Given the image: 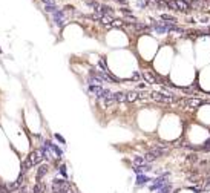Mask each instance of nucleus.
<instances>
[{"label":"nucleus","mask_w":210,"mask_h":193,"mask_svg":"<svg viewBox=\"0 0 210 193\" xmlns=\"http://www.w3.org/2000/svg\"><path fill=\"white\" fill-rule=\"evenodd\" d=\"M52 20L55 22V25L57 26H60V28H63V25H64V11H61V9H58V11H55L54 14H52Z\"/></svg>","instance_id":"nucleus-1"},{"label":"nucleus","mask_w":210,"mask_h":193,"mask_svg":"<svg viewBox=\"0 0 210 193\" xmlns=\"http://www.w3.org/2000/svg\"><path fill=\"white\" fill-rule=\"evenodd\" d=\"M48 173H49V166H48V164H42L40 169H37V175H35L37 182H42V179H43Z\"/></svg>","instance_id":"nucleus-2"},{"label":"nucleus","mask_w":210,"mask_h":193,"mask_svg":"<svg viewBox=\"0 0 210 193\" xmlns=\"http://www.w3.org/2000/svg\"><path fill=\"white\" fill-rule=\"evenodd\" d=\"M149 181L152 182V179H150L146 173H143V175H137V181H135V184H137L138 187H143V185H146Z\"/></svg>","instance_id":"nucleus-3"},{"label":"nucleus","mask_w":210,"mask_h":193,"mask_svg":"<svg viewBox=\"0 0 210 193\" xmlns=\"http://www.w3.org/2000/svg\"><path fill=\"white\" fill-rule=\"evenodd\" d=\"M132 164H134V166H137V167H141V166H146V164H149V162L146 161V158H144V156H140V155H137V156H134V159H132Z\"/></svg>","instance_id":"nucleus-4"},{"label":"nucleus","mask_w":210,"mask_h":193,"mask_svg":"<svg viewBox=\"0 0 210 193\" xmlns=\"http://www.w3.org/2000/svg\"><path fill=\"white\" fill-rule=\"evenodd\" d=\"M143 77H144V80H146L147 83H150V84L157 83V77H155V74H153V72H150V71H144Z\"/></svg>","instance_id":"nucleus-5"},{"label":"nucleus","mask_w":210,"mask_h":193,"mask_svg":"<svg viewBox=\"0 0 210 193\" xmlns=\"http://www.w3.org/2000/svg\"><path fill=\"white\" fill-rule=\"evenodd\" d=\"M202 101L199 100V98H190V100H186L184 101V104L187 106V107H196V106H199Z\"/></svg>","instance_id":"nucleus-6"},{"label":"nucleus","mask_w":210,"mask_h":193,"mask_svg":"<svg viewBox=\"0 0 210 193\" xmlns=\"http://www.w3.org/2000/svg\"><path fill=\"white\" fill-rule=\"evenodd\" d=\"M100 22H101L104 26H111V25H112V22H114V19H112V16H106V14H103V16L100 17Z\"/></svg>","instance_id":"nucleus-7"},{"label":"nucleus","mask_w":210,"mask_h":193,"mask_svg":"<svg viewBox=\"0 0 210 193\" xmlns=\"http://www.w3.org/2000/svg\"><path fill=\"white\" fill-rule=\"evenodd\" d=\"M114 95H115L117 103H124V101H127V93H124V92H115Z\"/></svg>","instance_id":"nucleus-8"},{"label":"nucleus","mask_w":210,"mask_h":193,"mask_svg":"<svg viewBox=\"0 0 210 193\" xmlns=\"http://www.w3.org/2000/svg\"><path fill=\"white\" fill-rule=\"evenodd\" d=\"M176 6L179 11H187L189 9V3L186 2V0H176Z\"/></svg>","instance_id":"nucleus-9"},{"label":"nucleus","mask_w":210,"mask_h":193,"mask_svg":"<svg viewBox=\"0 0 210 193\" xmlns=\"http://www.w3.org/2000/svg\"><path fill=\"white\" fill-rule=\"evenodd\" d=\"M138 98H140V93H138V92H129V93H127V101H131V103H132V101H137Z\"/></svg>","instance_id":"nucleus-10"},{"label":"nucleus","mask_w":210,"mask_h":193,"mask_svg":"<svg viewBox=\"0 0 210 193\" xmlns=\"http://www.w3.org/2000/svg\"><path fill=\"white\" fill-rule=\"evenodd\" d=\"M58 173H60V175H61L64 179H68V173H66V166H64V164H61V166H60V169H58Z\"/></svg>","instance_id":"nucleus-11"},{"label":"nucleus","mask_w":210,"mask_h":193,"mask_svg":"<svg viewBox=\"0 0 210 193\" xmlns=\"http://www.w3.org/2000/svg\"><path fill=\"white\" fill-rule=\"evenodd\" d=\"M45 9H46V13H51V14H54L55 11H58V8H57L55 5H46Z\"/></svg>","instance_id":"nucleus-12"},{"label":"nucleus","mask_w":210,"mask_h":193,"mask_svg":"<svg viewBox=\"0 0 210 193\" xmlns=\"http://www.w3.org/2000/svg\"><path fill=\"white\" fill-rule=\"evenodd\" d=\"M111 26H115V28H121V26H124V23H123V20H114Z\"/></svg>","instance_id":"nucleus-13"},{"label":"nucleus","mask_w":210,"mask_h":193,"mask_svg":"<svg viewBox=\"0 0 210 193\" xmlns=\"http://www.w3.org/2000/svg\"><path fill=\"white\" fill-rule=\"evenodd\" d=\"M54 137H55V140H58V141H60V143H61V144H64V138H63V137H61V135H58V133H55V135H54Z\"/></svg>","instance_id":"nucleus-14"},{"label":"nucleus","mask_w":210,"mask_h":193,"mask_svg":"<svg viewBox=\"0 0 210 193\" xmlns=\"http://www.w3.org/2000/svg\"><path fill=\"white\" fill-rule=\"evenodd\" d=\"M45 5H55V0H42Z\"/></svg>","instance_id":"nucleus-15"},{"label":"nucleus","mask_w":210,"mask_h":193,"mask_svg":"<svg viewBox=\"0 0 210 193\" xmlns=\"http://www.w3.org/2000/svg\"><path fill=\"white\" fill-rule=\"evenodd\" d=\"M132 78H134V80H138V81H140V80H141V75H140V74H138V72H135V74H134V77H132Z\"/></svg>","instance_id":"nucleus-16"}]
</instances>
